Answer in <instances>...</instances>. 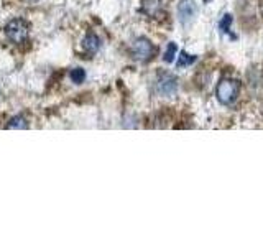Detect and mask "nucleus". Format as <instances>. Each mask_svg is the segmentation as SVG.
Returning <instances> with one entry per match:
<instances>
[{"label": "nucleus", "instance_id": "f257e3e1", "mask_svg": "<svg viewBox=\"0 0 263 247\" xmlns=\"http://www.w3.org/2000/svg\"><path fill=\"white\" fill-rule=\"evenodd\" d=\"M238 89H240V84H238V81L235 79H222L219 84H217V89H216V94H217V99L220 104H226V105H230L232 104L237 96H238Z\"/></svg>", "mask_w": 263, "mask_h": 247}, {"label": "nucleus", "instance_id": "f03ea898", "mask_svg": "<svg viewBox=\"0 0 263 247\" xmlns=\"http://www.w3.org/2000/svg\"><path fill=\"white\" fill-rule=\"evenodd\" d=\"M5 33L12 43L20 45L28 38V23L25 20L15 19L12 22H8V25L5 27Z\"/></svg>", "mask_w": 263, "mask_h": 247}, {"label": "nucleus", "instance_id": "7ed1b4c3", "mask_svg": "<svg viewBox=\"0 0 263 247\" xmlns=\"http://www.w3.org/2000/svg\"><path fill=\"white\" fill-rule=\"evenodd\" d=\"M130 53H132V58L137 61H148V60H152L155 55V46L152 45L150 40L137 38L130 48Z\"/></svg>", "mask_w": 263, "mask_h": 247}, {"label": "nucleus", "instance_id": "20e7f679", "mask_svg": "<svg viewBox=\"0 0 263 247\" xmlns=\"http://www.w3.org/2000/svg\"><path fill=\"white\" fill-rule=\"evenodd\" d=\"M156 91L161 96H173L178 91V79L171 73H160L156 79Z\"/></svg>", "mask_w": 263, "mask_h": 247}, {"label": "nucleus", "instance_id": "39448f33", "mask_svg": "<svg viewBox=\"0 0 263 247\" xmlns=\"http://www.w3.org/2000/svg\"><path fill=\"white\" fill-rule=\"evenodd\" d=\"M197 13V5L194 0H181L178 4V16L179 22L183 25H187L194 20V16Z\"/></svg>", "mask_w": 263, "mask_h": 247}, {"label": "nucleus", "instance_id": "423d86ee", "mask_svg": "<svg viewBox=\"0 0 263 247\" xmlns=\"http://www.w3.org/2000/svg\"><path fill=\"white\" fill-rule=\"evenodd\" d=\"M142 12L148 16H156L161 12V0H142Z\"/></svg>", "mask_w": 263, "mask_h": 247}, {"label": "nucleus", "instance_id": "0eeeda50", "mask_svg": "<svg viewBox=\"0 0 263 247\" xmlns=\"http://www.w3.org/2000/svg\"><path fill=\"white\" fill-rule=\"evenodd\" d=\"M82 46L87 53H97V49L101 48V40H99L94 33H89V35L82 41Z\"/></svg>", "mask_w": 263, "mask_h": 247}, {"label": "nucleus", "instance_id": "6e6552de", "mask_svg": "<svg viewBox=\"0 0 263 247\" xmlns=\"http://www.w3.org/2000/svg\"><path fill=\"white\" fill-rule=\"evenodd\" d=\"M194 61H196V56L194 55H189L186 51H181L179 60H178V68H186V66L193 64Z\"/></svg>", "mask_w": 263, "mask_h": 247}, {"label": "nucleus", "instance_id": "1a4fd4ad", "mask_svg": "<svg viewBox=\"0 0 263 247\" xmlns=\"http://www.w3.org/2000/svg\"><path fill=\"white\" fill-rule=\"evenodd\" d=\"M8 129H16V130H20V129H27V120H25L22 115H16V117H13L10 122H8Z\"/></svg>", "mask_w": 263, "mask_h": 247}, {"label": "nucleus", "instance_id": "9d476101", "mask_svg": "<svg viewBox=\"0 0 263 247\" xmlns=\"http://www.w3.org/2000/svg\"><path fill=\"white\" fill-rule=\"evenodd\" d=\"M71 79L72 82H76V84H81V82H84L86 79V71L82 68H74L71 71Z\"/></svg>", "mask_w": 263, "mask_h": 247}, {"label": "nucleus", "instance_id": "9b49d317", "mask_svg": "<svg viewBox=\"0 0 263 247\" xmlns=\"http://www.w3.org/2000/svg\"><path fill=\"white\" fill-rule=\"evenodd\" d=\"M176 51H178V46H176L175 43H170V45H168V49H166V53H164V56H163V60L166 61V63H171L173 60H175Z\"/></svg>", "mask_w": 263, "mask_h": 247}, {"label": "nucleus", "instance_id": "f8f14e48", "mask_svg": "<svg viewBox=\"0 0 263 247\" xmlns=\"http://www.w3.org/2000/svg\"><path fill=\"white\" fill-rule=\"evenodd\" d=\"M230 23H232V16H230V15H226L224 19H222V22H220V28H222V31L230 33Z\"/></svg>", "mask_w": 263, "mask_h": 247}, {"label": "nucleus", "instance_id": "ddd939ff", "mask_svg": "<svg viewBox=\"0 0 263 247\" xmlns=\"http://www.w3.org/2000/svg\"><path fill=\"white\" fill-rule=\"evenodd\" d=\"M204 2H209V0H204Z\"/></svg>", "mask_w": 263, "mask_h": 247}]
</instances>
